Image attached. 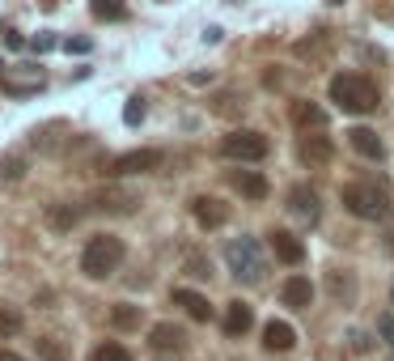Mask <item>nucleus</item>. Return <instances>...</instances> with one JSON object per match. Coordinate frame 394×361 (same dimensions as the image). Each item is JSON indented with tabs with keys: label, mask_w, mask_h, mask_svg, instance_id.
I'll use <instances>...</instances> for the list:
<instances>
[{
	"label": "nucleus",
	"mask_w": 394,
	"mask_h": 361,
	"mask_svg": "<svg viewBox=\"0 0 394 361\" xmlns=\"http://www.w3.org/2000/svg\"><path fill=\"white\" fill-rule=\"evenodd\" d=\"M331 102L348 115H369L378 111V85L360 72H335L331 77Z\"/></svg>",
	"instance_id": "obj_1"
},
{
	"label": "nucleus",
	"mask_w": 394,
	"mask_h": 361,
	"mask_svg": "<svg viewBox=\"0 0 394 361\" xmlns=\"http://www.w3.org/2000/svg\"><path fill=\"white\" fill-rule=\"evenodd\" d=\"M225 268L233 272L237 285H259L267 276V255L259 247V238H251V234L233 238V243L225 247Z\"/></svg>",
	"instance_id": "obj_2"
},
{
	"label": "nucleus",
	"mask_w": 394,
	"mask_h": 361,
	"mask_svg": "<svg viewBox=\"0 0 394 361\" xmlns=\"http://www.w3.org/2000/svg\"><path fill=\"white\" fill-rule=\"evenodd\" d=\"M119 263H123V238H115V234H93L81 251V272L93 281L115 276Z\"/></svg>",
	"instance_id": "obj_3"
},
{
	"label": "nucleus",
	"mask_w": 394,
	"mask_h": 361,
	"mask_svg": "<svg viewBox=\"0 0 394 361\" xmlns=\"http://www.w3.org/2000/svg\"><path fill=\"white\" fill-rule=\"evenodd\" d=\"M343 208H348L352 217H360V221H386L390 217L386 191L373 187V183H348L343 187Z\"/></svg>",
	"instance_id": "obj_4"
},
{
	"label": "nucleus",
	"mask_w": 394,
	"mask_h": 361,
	"mask_svg": "<svg viewBox=\"0 0 394 361\" xmlns=\"http://www.w3.org/2000/svg\"><path fill=\"white\" fill-rule=\"evenodd\" d=\"M267 136L263 132H255V128H237V132H229L225 140H220V153H225L229 162H263L267 157Z\"/></svg>",
	"instance_id": "obj_5"
},
{
	"label": "nucleus",
	"mask_w": 394,
	"mask_h": 361,
	"mask_svg": "<svg viewBox=\"0 0 394 361\" xmlns=\"http://www.w3.org/2000/svg\"><path fill=\"white\" fill-rule=\"evenodd\" d=\"M284 208H288V217H292V226H318V217H323V200H318V191L305 187V183L288 187Z\"/></svg>",
	"instance_id": "obj_6"
},
{
	"label": "nucleus",
	"mask_w": 394,
	"mask_h": 361,
	"mask_svg": "<svg viewBox=\"0 0 394 361\" xmlns=\"http://www.w3.org/2000/svg\"><path fill=\"white\" fill-rule=\"evenodd\" d=\"M0 85H5L9 94H21V98H26V94H38L43 85H47V68H38V64H21V72H0Z\"/></svg>",
	"instance_id": "obj_7"
},
{
	"label": "nucleus",
	"mask_w": 394,
	"mask_h": 361,
	"mask_svg": "<svg viewBox=\"0 0 394 361\" xmlns=\"http://www.w3.org/2000/svg\"><path fill=\"white\" fill-rule=\"evenodd\" d=\"M157 166H161L157 149H132V153H123V157L111 162V175L128 179V175H149V171H157Z\"/></svg>",
	"instance_id": "obj_8"
},
{
	"label": "nucleus",
	"mask_w": 394,
	"mask_h": 361,
	"mask_svg": "<svg viewBox=\"0 0 394 361\" xmlns=\"http://www.w3.org/2000/svg\"><path fill=\"white\" fill-rule=\"evenodd\" d=\"M297 157H301L305 166H327V162L335 157V144H331L327 132H301V136H297Z\"/></svg>",
	"instance_id": "obj_9"
},
{
	"label": "nucleus",
	"mask_w": 394,
	"mask_h": 361,
	"mask_svg": "<svg viewBox=\"0 0 394 361\" xmlns=\"http://www.w3.org/2000/svg\"><path fill=\"white\" fill-rule=\"evenodd\" d=\"M149 349L157 357H178V353H187V331L178 323H157L149 331Z\"/></svg>",
	"instance_id": "obj_10"
},
{
	"label": "nucleus",
	"mask_w": 394,
	"mask_h": 361,
	"mask_svg": "<svg viewBox=\"0 0 394 361\" xmlns=\"http://www.w3.org/2000/svg\"><path fill=\"white\" fill-rule=\"evenodd\" d=\"M288 119H292L301 132H327V107H318V102H310V98H292V102H288Z\"/></svg>",
	"instance_id": "obj_11"
},
{
	"label": "nucleus",
	"mask_w": 394,
	"mask_h": 361,
	"mask_svg": "<svg viewBox=\"0 0 394 361\" xmlns=\"http://www.w3.org/2000/svg\"><path fill=\"white\" fill-rule=\"evenodd\" d=\"M191 217H195L204 230H220V226L229 221V204L216 200V196H195V200H191Z\"/></svg>",
	"instance_id": "obj_12"
},
{
	"label": "nucleus",
	"mask_w": 394,
	"mask_h": 361,
	"mask_svg": "<svg viewBox=\"0 0 394 361\" xmlns=\"http://www.w3.org/2000/svg\"><path fill=\"white\" fill-rule=\"evenodd\" d=\"M229 187L237 191V196H246V200H267V191H272V183H267V175L263 171H229Z\"/></svg>",
	"instance_id": "obj_13"
},
{
	"label": "nucleus",
	"mask_w": 394,
	"mask_h": 361,
	"mask_svg": "<svg viewBox=\"0 0 394 361\" xmlns=\"http://www.w3.org/2000/svg\"><path fill=\"white\" fill-rule=\"evenodd\" d=\"M89 204L97 212H132L136 208V196L132 191H123V187H102V191H93Z\"/></svg>",
	"instance_id": "obj_14"
},
{
	"label": "nucleus",
	"mask_w": 394,
	"mask_h": 361,
	"mask_svg": "<svg viewBox=\"0 0 394 361\" xmlns=\"http://www.w3.org/2000/svg\"><path fill=\"white\" fill-rule=\"evenodd\" d=\"M348 144H352L364 162H382V157H386V140H382L373 128H352V132H348Z\"/></svg>",
	"instance_id": "obj_15"
},
{
	"label": "nucleus",
	"mask_w": 394,
	"mask_h": 361,
	"mask_svg": "<svg viewBox=\"0 0 394 361\" xmlns=\"http://www.w3.org/2000/svg\"><path fill=\"white\" fill-rule=\"evenodd\" d=\"M174 306H183L195 323H208L212 319V302L204 294H195V289H174Z\"/></svg>",
	"instance_id": "obj_16"
},
{
	"label": "nucleus",
	"mask_w": 394,
	"mask_h": 361,
	"mask_svg": "<svg viewBox=\"0 0 394 361\" xmlns=\"http://www.w3.org/2000/svg\"><path fill=\"white\" fill-rule=\"evenodd\" d=\"M272 247H276L280 263H288V268H292V263H301V259H305V243H301L297 234H288V230H276V234H272Z\"/></svg>",
	"instance_id": "obj_17"
},
{
	"label": "nucleus",
	"mask_w": 394,
	"mask_h": 361,
	"mask_svg": "<svg viewBox=\"0 0 394 361\" xmlns=\"http://www.w3.org/2000/svg\"><path fill=\"white\" fill-rule=\"evenodd\" d=\"M251 327H255V310L246 306V302H229L225 306V336H233V340H237V336H246Z\"/></svg>",
	"instance_id": "obj_18"
},
{
	"label": "nucleus",
	"mask_w": 394,
	"mask_h": 361,
	"mask_svg": "<svg viewBox=\"0 0 394 361\" xmlns=\"http://www.w3.org/2000/svg\"><path fill=\"white\" fill-rule=\"evenodd\" d=\"M263 344L272 349V353H288L292 344H297V331H292L284 319H272V323L263 327Z\"/></svg>",
	"instance_id": "obj_19"
},
{
	"label": "nucleus",
	"mask_w": 394,
	"mask_h": 361,
	"mask_svg": "<svg viewBox=\"0 0 394 361\" xmlns=\"http://www.w3.org/2000/svg\"><path fill=\"white\" fill-rule=\"evenodd\" d=\"M280 302H284V306H292V310L310 306V302H314V285H310L305 276H288V281H284V289H280Z\"/></svg>",
	"instance_id": "obj_20"
},
{
	"label": "nucleus",
	"mask_w": 394,
	"mask_h": 361,
	"mask_svg": "<svg viewBox=\"0 0 394 361\" xmlns=\"http://www.w3.org/2000/svg\"><path fill=\"white\" fill-rule=\"evenodd\" d=\"M111 323H115L119 331H136V327L144 323V315H140V306H132V302H119V306L111 310Z\"/></svg>",
	"instance_id": "obj_21"
},
{
	"label": "nucleus",
	"mask_w": 394,
	"mask_h": 361,
	"mask_svg": "<svg viewBox=\"0 0 394 361\" xmlns=\"http://www.w3.org/2000/svg\"><path fill=\"white\" fill-rule=\"evenodd\" d=\"M89 361H132V353H128V344H119V340H102L89 353Z\"/></svg>",
	"instance_id": "obj_22"
},
{
	"label": "nucleus",
	"mask_w": 394,
	"mask_h": 361,
	"mask_svg": "<svg viewBox=\"0 0 394 361\" xmlns=\"http://www.w3.org/2000/svg\"><path fill=\"white\" fill-rule=\"evenodd\" d=\"M0 179H5V183L26 179V157H21V153H5V157H0Z\"/></svg>",
	"instance_id": "obj_23"
},
{
	"label": "nucleus",
	"mask_w": 394,
	"mask_h": 361,
	"mask_svg": "<svg viewBox=\"0 0 394 361\" xmlns=\"http://www.w3.org/2000/svg\"><path fill=\"white\" fill-rule=\"evenodd\" d=\"M47 226H56V230H72V226H77V208H68V204L47 208Z\"/></svg>",
	"instance_id": "obj_24"
},
{
	"label": "nucleus",
	"mask_w": 394,
	"mask_h": 361,
	"mask_svg": "<svg viewBox=\"0 0 394 361\" xmlns=\"http://www.w3.org/2000/svg\"><path fill=\"white\" fill-rule=\"evenodd\" d=\"M89 9L97 21H119L123 17V0H89Z\"/></svg>",
	"instance_id": "obj_25"
},
{
	"label": "nucleus",
	"mask_w": 394,
	"mask_h": 361,
	"mask_svg": "<svg viewBox=\"0 0 394 361\" xmlns=\"http://www.w3.org/2000/svg\"><path fill=\"white\" fill-rule=\"evenodd\" d=\"M0 336H21V310H13V306H0Z\"/></svg>",
	"instance_id": "obj_26"
},
{
	"label": "nucleus",
	"mask_w": 394,
	"mask_h": 361,
	"mask_svg": "<svg viewBox=\"0 0 394 361\" xmlns=\"http://www.w3.org/2000/svg\"><path fill=\"white\" fill-rule=\"evenodd\" d=\"M183 268H187V276H195V281H208V276H212V263H208L200 251H195V255H187V263H183Z\"/></svg>",
	"instance_id": "obj_27"
},
{
	"label": "nucleus",
	"mask_w": 394,
	"mask_h": 361,
	"mask_svg": "<svg viewBox=\"0 0 394 361\" xmlns=\"http://www.w3.org/2000/svg\"><path fill=\"white\" fill-rule=\"evenodd\" d=\"M123 124L128 128H140L144 124V98L136 94V98H128V107H123Z\"/></svg>",
	"instance_id": "obj_28"
},
{
	"label": "nucleus",
	"mask_w": 394,
	"mask_h": 361,
	"mask_svg": "<svg viewBox=\"0 0 394 361\" xmlns=\"http://www.w3.org/2000/svg\"><path fill=\"white\" fill-rule=\"evenodd\" d=\"M38 353H43V361H68V349L60 340H51V336H43V340H38Z\"/></svg>",
	"instance_id": "obj_29"
},
{
	"label": "nucleus",
	"mask_w": 394,
	"mask_h": 361,
	"mask_svg": "<svg viewBox=\"0 0 394 361\" xmlns=\"http://www.w3.org/2000/svg\"><path fill=\"white\" fill-rule=\"evenodd\" d=\"M318 52H327V34H314V39H301L297 43V56H305V60L318 56Z\"/></svg>",
	"instance_id": "obj_30"
},
{
	"label": "nucleus",
	"mask_w": 394,
	"mask_h": 361,
	"mask_svg": "<svg viewBox=\"0 0 394 361\" xmlns=\"http://www.w3.org/2000/svg\"><path fill=\"white\" fill-rule=\"evenodd\" d=\"M56 43H60V39H56L51 30H38V34H30V52H38V56H43V52H51Z\"/></svg>",
	"instance_id": "obj_31"
},
{
	"label": "nucleus",
	"mask_w": 394,
	"mask_h": 361,
	"mask_svg": "<svg viewBox=\"0 0 394 361\" xmlns=\"http://www.w3.org/2000/svg\"><path fill=\"white\" fill-rule=\"evenodd\" d=\"M378 331H382V340L394 349V310H386V315L378 319Z\"/></svg>",
	"instance_id": "obj_32"
},
{
	"label": "nucleus",
	"mask_w": 394,
	"mask_h": 361,
	"mask_svg": "<svg viewBox=\"0 0 394 361\" xmlns=\"http://www.w3.org/2000/svg\"><path fill=\"white\" fill-rule=\"evenodd\" d=\"M64 52H72V56H85V52H89V39H85V34H72V39H64Z\"/></svg>",
	"instance_id": "obj_33"
},
{
	"label": "nucleus",
	"mask_w": 394,
	"mask_h": 361,
	"mask_svg": "<svg viewBox=\"0 0 394 361\" xmlns=\"http://www.w3.org/2000/svg\"><path fill=\"white\" fill-rule=\"evenodd\" d=\"M348 344H352V353H369V336L352 327V331H348Z\"/></svg>",
	"instance_id": "obj_34"
},
{
	"label": "nucleus",
	"mask_w": 394,
	"mask_h": 361,
	"mask_svg": "<svg viewBox=\"0 0 394 361\" xmlns=\"http://www.w3.org/2000/svg\"><path fill=\"white\" fill-rule=\"evenodd\" d=\"M26 43H30L26 34H17V30H5V47H9V52H21Z\"/></svg>",
	"instance_id": "obj_35"
},
{
	"label": "nucleus",
	"mask_w": 394,
	"mask_h": 361,
	"mask_svg": "<svg viewBox=\"0 0 394 361\" xmlns=\"http://www.w3.org/2000/svg\"><path fill=\"white\" fill-rule=\"evenodd\" d=\"M220 39H225V30H220V26H208L204 30V43H220Z\"/></svg>",
	"instance_id": "obj_36"
},
{
	"label": "nucleus",
	"mask_w": 394,
	"mask_h": 361,
	"mask_svg": "<svg viewBox=\"0 0 394 361\" xmlns=\"http://www.w3.org/2000/svg\"><path fill=\"white\" fill-rule=\"evenodd\" d=\"M0 361H21L17 353H9V349H0Z\"/></svg>",
	"instance_id": "obj_37"
},
{
	"label": "nucleus",
	"mask_w": 394,
	"mask_h": 361,
	"mask_svg": "<svg viewBox=\"0 0 394 361\" xmlns=\"http://www.w3.org/2000/svg\"><path fill=\"white\" fill-rule=\"evenodd\" d=\"M331 5H343V0H331Z\"/></svg>",
	"instance_id": "obj_38"
},
{
	"label": "nucleus",
	"mask_w": 394,
	"mask_h": 361,
	"mask_svg": "<svg viewBox=\"0 0 394 361\" xmlns=\"http://www.w3.org/2000/svg\"><path fill=\"white\" fill-rule=\"evenodd\" d=\"M229 5H242V0H229Z\"/></svg>",
	"instance_id": "obj_39"
}]
</instances>
